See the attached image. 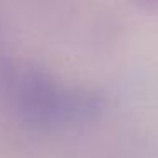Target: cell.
<instances>
[{
  "label": "cell",
  "mask_w": 158,
  "mask_h": 158,
  "mask_svg": "<svg viewBox=\"0 0 158 158\" xmlns=\"http://www.w3.org/2000/svg\"><path fill=\"white\" fill-rule=\"evenodd\" d=\"M2 83L12 107L27 121L61 124L90 116L99 107L97 94L70 85L29 61H12L2 68Z\"/></svg>",
  "instance_id": "cell-1"
}]
</instances>
